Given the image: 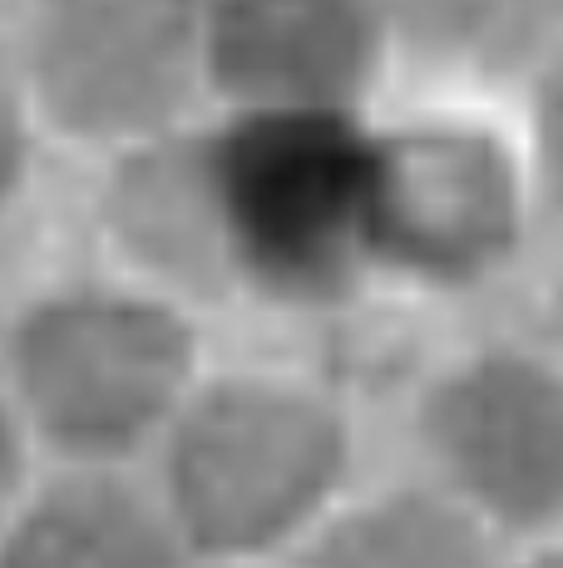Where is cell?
Returning <instances> with one entry per match:
<instances>
[{
  "label": "cell",
  "mask_w": 563,
  "mask_h": 568,
  "mask_svg": "<svg viewBox=\"0 0 563 568\" xmlns=\"http://www.w3.org/2000/svg\"><path fill=\"white\" fill-rule=\"evenodd\" d=\"M514 124H519V139H524L544 223L563 227V50L519 90Z\"/></svg>",
  "instance_id": "8fae6325"
},
{
  "label": "cell",
  "mask_w": 563,
  "mask_h": 568,
  "mask_svg": "<svg viewBox=\"0 0 563 568\" xmlns=\"http://www.w3.org/2000/svg\"><path fill=\"white\" fill-rule=\"evenodd\" d=\"M50 149L55 144H50L45 124H40V109L30 100L6 40H0V223L35 189L40 163H45Z\"/></svg>",
  "instance_id": "7c38bea8"
},
{
  "label": "cell",
  "mask_w": 563,
  "mask_h": 568,
  "mask_svg": "<svg viewBox=\"0 0 563 568\" xmlns=\"http://www.w3.org/2000/svg\"><path fill=\"white\" fill-rule=\"evenodd\" d=\"M509 544L430 479L346 489L287 568H504Z\"/></svg>",
  "instance_id": "30bf717a"
},
{
  "label": "cell",
  "mask_w": 563,
  "mask_h": 568,
  "mask_svg": "<svg viewBox=\"0 0 563 568\" xmlns=\"http://www.w3.org/2000/svg\"><path fill=\"white\" fill-rule=\"evenodd\" d=\"M0 40L50 144L94 163L208 109L198 0H10Z\"/></svg>",
  "instance_id": "5b68a950"
},
{
  "label": "cell",
  "mask_w": 563,
  "mask_h": 568,
  "mask_svg": "<svg viewBox=\"0 0 563 568\" xmlns=\"http://www.w3.org/2000/svg\"><path fill=\"white\" fill-rule=\"evenodd\" d=\"M396 84L514 104L563 50V0H386Z\"/></svg>",
  "instance_id": "ba28073f"
},
{
  "label": "cell",
  "mask_w": 563,
  "mask_h": 568,
  "mask_svg": "<svg viewBox=\"0 0 563 568\" xmlns=\"http://www.w3.org/2000/svg\"><path fill=\"white\" fill-rule=\"evenodd\" d=\"M539 342H544L549 352L563 362V262L554 267V277H549V287H544V307H539Z\"/></svg>",
  "instance_id": "5bb4252c"
},
{
  "label": "cell",
  "mask_w": 563,
  "mask_h": 568,
  "mask_svg": "<svg viewBox=\"0 0 563 568\" xmlns=\"http://www.w3.org/2000/svg\"><path fill=\"white\" fill-rule=\"evenodd\" d=\"M504 568H563V534L509 549V564H504Z\"/></svg>",
  "instance_id": "9a60e30c"
},
{
  "label": "cell",
  "mask_w": 563,
  "mask_h": 568,
  "mask_svg": "<svg viewBox=\"0 0 563 568\" xmlns=\"http://www.w3.org/2000/svg\"><path fill=\"white\" fill-rule=\"evenodd\" d=\"M371 277L416 297H480L524 262L544 207L514 109L450 94L371 119Z\"/></svg>",
  "instance_id": "277c9868"
},
{
  "label": "cell",
  "mask_w": 563,
  "mask_h": 568,
  "mask_svg": "<svg viewBox=\"0 0 563 568\" xmlns=\"http://www.w3.org/2000/svg\"><path fill=\"white\" fill-rule=\"evenodd\" d=\"M376 109H203L104 159L94 193L104 247L129 277L193 312L351 307L376 287L366 217Z\"/></svg>",
  "instance_id": "6da1fadb"
},
{
  "label": "cell",
  "mask_w": 563,
  "mask_h": 568,
  "mask_svg": "<svg viewBox=\"0 0 563 568\" xmlns=\"http://www.w3.org/2000/svg\"><path fill=\"white\" fill-rule=\"evenodd\" d=\"M203 371L198 312L119 267L40 287L0 336V396L45 465L139 469Z\"/></svg>",
  "instance_id": "3957f363"
},
{
  "label": "cell",
  "mask_w": 563,
  "mask_h": 568,
  "mask_svg": "<svg viewBox=\"0 0 563 568\" xmlns=\"http://www.w3.org/2000/svg\"><path fill=\"white\" fill-rule=\"evenodd\" d=\"M208 109H376L396 90L386 0H198Z\"/></svg>",
  "instance_id": "52a82bcc"
},
{
  "label": "cell",
  "mask_w": 563,
  "mask_h": 568,
  "mask_svg": "<svg viewBox=\"0 0 563 568\" xmlns=\"http://www.w3.org/2000/svg\"><path fill=\"white\" fill-rule=\"evenodd\" d=\"M420 479L509 549L563 534V362L544 342H484L426 376L410 406Z\"/></svg>",
  "instance_id": "8992f818"
},
{
  "label": "cell",
  "mask_w": 563,
  "mask_h": 568,
  "mask_svg": "<svg viewBox=\"0 0 563 568\" xmlns=\"http://www.w3.org/2000/svg\"><path fill=\"white\" fill-rule=\"evenodd\" d=\"M139 475L198 568L287 564L356 485V430L317 381L203 371Z\"/></svg>",
  "instance_id": "7a4b0ae2"
},
{
  "label": "cell",
  "mask_w": 563,
  "mask_h": 568,
  "mask_svg": "<svg viewBox=\"0 0 563 568\" xmlns=\"http://www.w3.org/2000/svg\"><path fill=\"white\" fill-rule=\"evenodd\" d=\"M40 450L30 445L25 425L16 420V410H10V400L0 396V524L16 515V505L30 495V485L40 479Z\"/></svg>",
  "instance_id": "4fadbf2b"
},
{
  "label": "cell",
  "mask_w": 563,
  "mask_h": 568,
  "mask_svg": "<svg viewBox=\"0 0 563 568\" xmlns=\"http://www.w3.org/2000/svg\"><path fill=\"white\" fill-rule=\"evenodd\" d=\"M0 568H198L139 469L45 465L0 524Z\"/></svg>",
  "instance_id": "9c48e42d"
}]
</instances>
